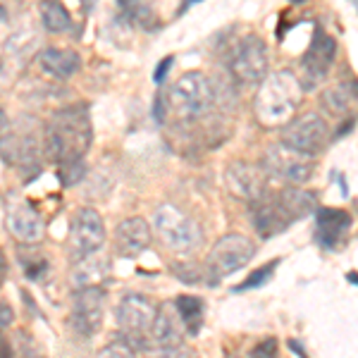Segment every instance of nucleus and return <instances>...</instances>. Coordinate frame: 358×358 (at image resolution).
<instances>
[{
    "instance_id": "29",
    "label": "nucleus",
    "mask_w": 358,
    "mask_h": 358,
    "mask_svg": "<svg viewBox=\"0 0 358 358\" xmlns=\"http://www.w3.org/2000/svg\"><path fill=\"white\" fill-rule=\"evenodd\" d=\"M172 273H175L177 280L187 282V285H199V282H203V268H201L199 263L189 261V263H175L172 265Z\"/></svg>"
},
{
    "instance_id": "32",
    "label": "nucleus",
    "mask_w": 358,
    "mask_h": 358,
    "mask_svg": "<svg viewBox=\"0 0 358 358\" xmlns=\"http://www.w3.org/2000/svg\"><path fill=\"white\" fill-rule=\"evenodd\" d=\"M251 358H277V339H261L251 351Z\"/></svg>"
},
{
    "instance_id": "15",
    "label": "nucleus",
    "mask_w": 358,
    "mask_h": 358,
    "mask_svg": "<svg viewBox=\"0 0 358 358\" xmlns=\"http://www.w3.org/2000/svg\"><path fill=\"white\" fill-rule=\"evenodd\" d=\"M8 227L17 239L24 244H38L45 234V222L41 213L36 210L27 199L10 196L8 199Z\"/></svg>"
},
{
    "instance_id": "3",
    "label": "nucleus",
    "mask_w": 358,
    "mask_h": 358,
    "mask_svg": "<svg viewBox=\"0 0 358 358\" xmlns=\"http://www.w3.org/2000/svg\"><path fill=\"white\" fill-rule=\"evenodd\" d=\"M155 317V303L143 294L129 292L120 299L115 306V322L122 330V342H127L134 351H148L151 342H148V332H151Z\"/></svg>"
},
{
    "instance_id": "25",
    "label": "nucleus",
    "mask_w": 358,
    "mask_h": 358,
    "mask_svg": "<svg viewBox=\"0 0 358 358\" xmlns=\"http://www.w3.org/2000/svg\"><path fill=\"white\" fill-rule=\"evenodd\" d=\"M320 101H322V108L330 110V115H346L356 101V84L354 82L332 84L330 89L322 94Z\"/></svg>"
},
{
    "instance_id": "12",
    "label": "nucleus",
    "mask_w": 358,
    "mask_h": 358,
    "mask_svg": "<svg viewBox=\"0 0 358 358\" xmlns=\"http://www.w3.org/2000/svg\"><path fill=\"white\" fill-rule=\"evenodd\" d=\"M334 55H337V41L325 34L320 27L315 29L313 41H310L308 50H306L303 60H301V69H303V82L301 89H315L317 84L325 82V77L330 74V67L334 62Z\"/></svg>"
},
{
    "instance_id": "31",
    "label": "nucleus",
    "mask_w": 358,
    "mask_h": 358,
    "mask_svg": "<svg viewBox=\"0 0 358 358\" xmlns=\"http://www.w3.org/2000/svg\"><path fill=\"white\" fill-rule=\"evenodd\" d=\"M98 358H136V351L127 342H122V339H117V342L108 344L106 349L98 354Z\"/></svg>"
},
{
    "instance_id": "38",
    "label": "nucleus",
    "mask_w": 358,
    "mask_h": 358,
    "mask_svg": "<svg viewBox=\"0 0 358 358\" xmlns=\"http://www.w3.org/2000/svg\"><path fill=\"white\" fill-rule=\"evenodd\" d=\"M10 129H13V124H10V117H8V115H5L3 108H0V138H3L5 134H8Z\"/></svg>"
},
{
    "instance_id": "39",
    "label": "nucleus",
    "mask_w": 358,
    "mask_h": 358,
    "mask_svg": "<svg viewBox=\"0 0 358 358\" xmlns=\"http://www.w3.org/2000/svg\"><path fill=\"white\" fill-rule=\"evenodd\" d=\"M192 3H196V0H184V3H182V13H184V10H187V8H189V5H192Z\"/></svg>"
},
{
    "instance_id": "19",
    "label": "nucleus",
    "mask_w": 358,
    "mask_h": 358,
    "mask_svg": "<svg viewBox=\"0 0 358 358\" xmlns=\"http://www.w3.org/2000/svg\"><path fill=\"white\" fill-rule=\"evenodd\" d=\"M251 224L261 239H273V236L282 234L289 227V220H287L285 213L280 210L275 196L265 194L263 199L251 203Z\"/></svg>"
},
{
    "instance_id": "35",
    "label": "nucleus",
    "mask_w": 358,
    "mask_h": 358,
    "mask_svg": "<svg viewBox=\"0 0 358 358\" xmlns=\"http://www.w3.org/2000/svg\"><path fill=\"white\" fill-rule=\"evenodd\" d=\"M15 322V310L10 303L0 301V330H5V327H10Z\"/></svg>"
},
{
    "instance_id": "8",
    "label": "nucleus",
    "mask_w": 358,
    "mask_h": 358,
    "mask_svg": "<svg viewBox=\"0 0 358 358\" xmlns=\"http://www.w3.org/2000/svg\"><path fill=\"white\" fill-rule=\"evenodd\" d=\"M268 45L258 34H246L239 43L234 45L232 57H229V69L232 77L239 84L253 86L261 84L268 77Z\"/></svg>"
},
{
    "instance_id": "27",
    "label": "nucleus",
    "mask_w": 358,
    "mask_h": 358,
    "mask_svg": "<svg viewBox=\"0 0 358 358\" xmlns=\"http://www.w3.org/2000/svg\"><path fill=\"white\" fill-rule=\"evenodd\" d=\"M34 244H24V248H20V263L24 268V273L29 280H41V275L45 273L48 263H45V256L31 248Z\"/></svg>"
},
{
    "instance_id": "22",
    "label": "nucleus",
    "mask_w": 358,
    "mask_h": 358,
    "mask_svg": "<svg viewBox=\"0 0 358 358\" xmlns=\"http://www.w3.org/2000/svg\"><path fill=\"white\" fill-rule=\"evenodd\" d=\"M108 275H110V261L106 256L91 253L82 261H74L72 282L77 289L79 287H98L103 280H108Z\"/></svg>"
},
{
    "instance_id": "34",
    "label": "nucleus",
    "mask_w": 358,
    "mask_h": 358,
    "mask_svg": "<svg viewBox=\"0 0 358 358\" xmlns=\"http://www.w3.org/2000/svg\"><path fill=\"white\" fill-rule=\"evenodd\" d=\"M172 62H175V57H172V55H167V57H163V60L158 62V67H155V72H153V82L158 84V86L165 82V77H167V72H170Z\"/></svg>"
},
{
    "instance_id": "36",
    "label": "nucleus",
    "mask_w": 358,
    "mask_h": 358,
    "mask_svg": "<svg viewBox=\"0 0 358 358\" xmlns=\"http://www.w3.org/2000/svg\"><path fill=\"white\" fill-rule=\"evenodd\" d=\"M13 356H15L13 344H10V339L0 332V358H13Z\"/></svg>"
},
{
    "instance_id": "21",
    "label": "nucleus",
    "mask_w": 358,
    "mask_h": 358,
    "mask_svg": "<svg viewBox=\"0 0 358 358\" xmlns=\"http://www.w3.org/2000/svg\"><path fill=\"white\" fill-rule=\"evenodd\" d=\"M275 201L280 206V210L285 213V217L292 222H299L303 217H308L315 210V194L306 192L301 187H285L275 194Z\"/></svg>"
},
{
    "instance_id": "41",
    "label": "nucleus",
    "mask_w": 358,
    "mask_h": 358,
    "mask_svg": "<svg viewBox=\"0 0 358 358\" xmlns=\"http://www.w3.org/2000/svg\"><path fill=\"white\" fill-rule=\"evenodd\" d=\"M289 3H294V5H301V3H306V0H289Z\"/></svg>"
},
{
    "instance_id": "13",
    "label": "nucleus",
    "mask_w": 358,
    "mask_h": 358,
    "mask_svg": "<svg viewBox=\"0 0 358 358\" xmlns=\"http://www.w3.org/2000/svg\"><path fill=\"white\" fill-rule=\"evenodd\" d=\"M0 155L5 163L20 167L22 172H36L41 167V143L31 129L17 127L0 138Z\"/></svg>"
},
{
    "instance_id": "1",
    "label": "nucleus",
    "mask_w": 358,
    "mask_h": 358,
    "mask_svg": "<svg viewBox=\"0 0 358 358\" xmlns=\"http://www.w3.org/2000/svg\"><path fill=\"white\" fill-rule=\"evenodd\" d=\"M94 141V124H91L89 106L60 108L43 127V151L48 160L57 165L84 160Z\"/></svg>"
},
{
    "instance_id": "42",
    "label": "nucleus",
    "mask_w": 358,
    "mask_h": 358,
    "mask_svg": "<svg viewBox=\"0 0 358 358\" xmlns=\"http://www.w3.org/2000/svg\"><path fill=\"white\" fill-rule=\"evenodd\" d=\"M351 5H356V0H351Z\"/></svg>"
},
{
    "instance_id": "14",
    "label": "nucleus",
    "mask_w": 358,
    "mask_h": 358,
    "mask_svg": "<svg viewBox=\"0 0 358 358\" xmlns=\"http://www.w3.org/2000/svg\"><path fill=\"white\" fill-rule=\"evenodd\" d=\"M227 187L236 199L241 201H253L263 199L268 194V175H265L263 165L256 163H246V160H236L227 167Z\"/></svg>"
},
{
    "instance_id": "23",
    "label": "nucleus",
    "mask_w": 358,
    "mask_h": 358,
    "mask_svg": "<svg viewBox=\"0 0 358 358\" xmlns=\"http://www.w3.org/2000/svg\"><path fill=\"white\" fill-rule=\"evenodd\" d=\"M117 8H120V15H122L129 24L141 27V29H146V31L158 27L151 0H117Z\"/></svg>"
},
{
    "instance_id": "11",
    "label": "nucleus",
    "mask_w": 358,
    "mask_h": 358,
    "mask_svg": "<svg viewBox=\"0 0 358 358\" xmlns=\"http://www.w3.org/2000/svg\"><path fill=\"white\" fill-rule=\"evenodd\" d=\"M106 244V222L94 208H79L69 222V253L72 261L98 253Z\"/></svg>"
},
{
    "instance_id": "28",
    "label": "nucleus",
    "mask_w": 358,
    "mask_h": 358,
    "mask_svg": "<svg viewBox=\"0 0 358 358\" xmlns=\"http://www.w3.org/2000/svg\"><path fill=\"white\" fill-rule=\"evenodd\" d=\"M277 265H280V261H270V263L261 265V268H258V270H253L248 280L241 282L239 287H234V292H246V289H256V287H263L265 282L273 280V275H275Z\"/></svg>"
},
{
    "instance_id": "4",
    "label": "nucleus",
    "mask_w": 358,
    "mask_h": 358,
    "mask_svg": "<svg viewBox=\"0 0 358 358\" xmlns=\"http://www.w3.org/2000/svg\"><path fill=\"white\" fill-rule=\"evenodd\" d=\"M153 227L158 239L175 253H194L203 244V232L199 222L170 203L160 206L153 213Z\"/></svg>"
},
{
    "instance_id": "7",
    "label": "nucleus",
    "mask_w": 358,
    "mask_h": 358,
    "mask_svg": "<svg viewBox=\"0 0 358 358\" xmlns=\"http://www.w3.org/2000/svg\"><path fill=\"white\" fill-rule=\"evenodd\" d=\"M263 170L268 177H275L280 182H285L287 187H303L306 182H310L315 172V163L310 155H303L294 148L285 146V143H273L265 151L263 158Z\"/></svg>"
},
{
    "instance_id": "30",
    "label": "nucleus",
    "mask_w": 358,
    "mask_h": 358,
    "mask_svg": "<svg viewBox=\"0 0 358 358\" xmlns=\"http://www.w3.org/2000/svg\"><path fill=\"white\" fill-rule=\"evenodd\" d=\"M84 172H86L84 160H74V163H65V165H60V182L65 184V187H72V184H77L79 179L84 177Z\"/></svg>"
},
{
    "instance_id": "5",
    "label": "nucleus",
    "mask_w": 358,
    "mask_h": 358,
    "mask_svg": "<svg viewBox=\"0 0 358 358\" xmlns=\"http://www.w3.org/2000/svg\"><path fill=\"white\" fill-rule=\"evenodd\" d=\"M215 106V89L203 72H184L170 91V108L179 120H199Z\"/></svg>"
},
{
    "instance_id": "17",
    "label": "nucleus",
    "mask_w": 358,
    "mask_h": 358,
    "mask_svg": "<svg viewBox=\"0 0 358 358\" xmlns=\"http://www.w3.org/2000/svg\"><path fill=\"white\" fill-rule=\"evenodd\" d=\"M351 215L342 208H317L315 210V239L322 248L344 246L349 239Z\"/></svg>"
},
{
    "instance_id": "20",
    "label": "nucleus",
    "mask_w": 358,
    "mask_h": 358,
    "mask_svg": "<svg viewBox=\"0 0 358 358\" xmlns=\"http://www.w3.org/2000/svg\"><path fill=\"white\" fill-rule=\"evenodd\" d=\"M38 69L53 79H69L82 67V55L69 48H45L36 57Z\"/></svg>"
},
{
    "instance_id": "18",
    "label": "nucleus",
    "mask_w": 358,
    "mask_h": 358,
    "mask_svg": "<svg viewBox=\"0 0 358 358\" xmlns=\"http://www.w3.org/2000/svg\"><path fill=\"white\" fill-rule=\"evenodd\" d=\"M153 232L143 217H127L115 227V248L122 258H138L148 251Z\"/></svg>"
},
{
    "instance_id": "24",
    "label": "nucleus",
    "mask_w": 358,
    "mask_h": 358,
    "mask_svg": "<svg viewBox=\"0 0 358 358\" xmlns=\"http://www.w3.org/2000/svg\"><path fill=\"white\" fill-rule=\"evenodd\" d=\"M38 13H41L43 29L50 34H67L74 27L72 15H69V10L60 0H41Z\"/></svg>"
},
{
    "instance_id": "26",
    "label": "nucleus",
    "mask_w": 358,
    "mask_h": 358,
    "mask_svg": "<svg viewBox=\"0 0 358 358\" xmlns=\"http://www.w3.org/2000/svg\"><path fill=\"white\" fill-rule=\"evenodd\" d=\"M175 308L179 313V320H182V325H184V332L196 337V334L201 332V327H203V310H206L203 301H201L199 296L184 294V296H179L175 301Z\"/></svg>"
},
{
    "instance_id": "9",
    "label": "nucleus",
    "mask_w": 358,
    "mask_h": 358,
    "mask_svg": "<svg viewBox=\"0 0 358 358\" xmlns=\"http://www.w3.org/2000/svg\"><path fill=\"white\" fill-rule=\"evenodd\" d=\"M108 294L101 285L98 287H79L72 296V310H69V325L77 337L91 339L101 332L103 315H106Z\"/></svg>"
},
{
    "instance_id": "2",
    "label": "nucleus",
    "mask_w": 358,
    "mask_h": 358,
    "mask_svg": "<svg viewBox=\"0 0 358 358\" xmlns=\"http://www.w3.org/2000/svg\"><path fill=\"white\" fill-rule=\"evenodd\" d=\"M303 89L299 84V77L289 69H280L265 77L258 89V96L253 101L258 120L265 127H280L287 124L296 115L301 106Z\"/></svg>"
},
{
    "instance_id": "16",
    "label": "nucleus",
    "mask_w": 358,
    "mask_h": 358,
    "mask_svg": "<svg viewBox=\"0 0 358 358\" xmlns=\"http://www.w3.org/2000/svg\"><path fill=\"white\" fill-rule=\"evenodd\" d=\"M184 325L179 320V313L175 308V301H165L155 308V317L151 332H148V342L151 349H175L184 344Z\"/></svg>"
},
{
    "instance_id": "40",
    "label": "nucleus",
    "mask_w": 358,
    "mask_h": 358,
    "mask_svg": "<svg viewBox=\"0 0 358 358\" xmlns=\"http://www.w3.org/2000/svg\"><path fill=\"white\" fill-rule=\"evenodd\" d=\"M8 20V13H5V8H0V22Z\"/></svg>"
},
{
    "instance_id": "33",
    "label": "nucleus",
    "mask_w": 358,
    "mask_h": 358,
    "mask_svg": "<svg viewBox=\"0 0 358 358\" xmlns=\"http://www.w3.org/2000/svg\"><path fill=\"white\" fill-rule=\"evenodd\" d=\"M153 358H194L189 346H175V349H155Z\"/></svg>"
},
{
    "instance_id": "37",
    "label": "nucleus",
    "mask_w": 358,
    "mask_h": 358,
    "mask_svg": "<svg viewBox=\"0 0 358 358\" xmlns=\"http://www.w3.org/2000/svg\"><path fill=\"white\" fill-rule=\"evenodd\" d=\"M153 115L158 120V124L165 122V106H163V96H155V108H153Z\"/></svg>"
},
{
    "instance_id": "10",
    "label": "nucleus",
    "mask_w": 358,
    "mask_h": 358,
    "mask_svg": "<svg viewBox=\"0 0 358 358\" xmlns=\"http://www.w3.org/2000/svg\"><path fill=\"white\" fill-rule=\"evenodd\" d=\"M330 141V127L317 113H306L301 117H292L282 127V143L303 155H317Z\"/></svg>"
},
{
    "instance_id": "6",
    "label": "nucleus",
    "mask_w": 358,
    "mask_h": 358,
    "mask_svg": "<svg viewBox=\"0 0 358 358\" xmlns=\"http://www.w3.org/2000/svg\"><path fill=\"white\" fill-rule=\"evenodd\" d=\"M253 256H256L253 241L244 234L232 232V234L222 236V239L213 246L203 273L208 275L210 285H217V282L224 280V277H229V275L239 273L241 268H246Z\"/></svg>"
}]
</instances>
